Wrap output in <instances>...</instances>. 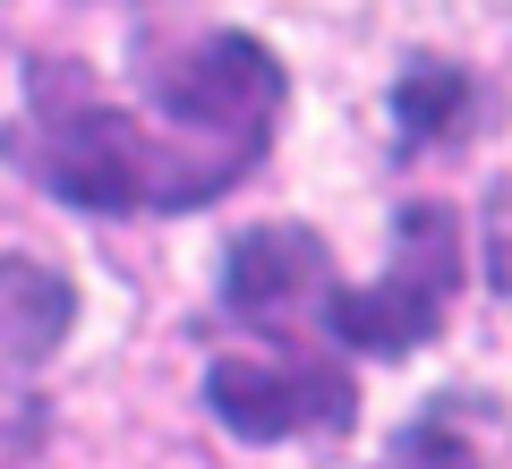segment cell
I'll list each match as a JSON object with an SVG mask.
<instances>
[{"label": "cell", "mask_w": 512, "mask_h": 469, "mask_svg": "<svg viewBox=\"0 0 512 469\" xmlns=\"http://www.w3.org/2000/svg\"><path fill=\"white\" fill-rule=\"evenodd\" d=\"M478 265H487V290L512 299V180H495L487 222H478Z\"/></svg>", "instance_id": "cell-9"}, {"label": "cell", "mask_w": 512, "mask_h": 469, "mask_svg": "<svg viewBox=\"0 0 512 469\" xmlns=\"http://www.w3.org/2000/svg\"><path fill=\"white\" fill-rule=\"evenodd\" d=\"M316 290H333V248L308 222H256L222 256V307L248 325H291Z\"/></svg>", "instance_id": "cell-5"}, {"label": "cell", "mask_w": 512, "mask_h": 469, "mask_svg": "<svg viewBox=\"0 0 512 469\" xmlns=\"http://www.w3.org/2000/svg\"><path fill=\"white\" fill-rule=\"evenodd\" d=\"M461 290V222L453 205H402L393 214V265L359 290H333L325 325L350 359H402L444 325Z\"/></svg>", "instance_id": "cell-3"}, {"label": "cell", "mask_w": 512, "mask_h": 469, "mask_svg": "<svg viewBox=\"0 0 512 469\" xmlns=\"http://www.w3.org/2000/svg\"><path fill=\"white\" fill-rule=\"evenodd\" d=\"M77 325V290L35 256H0V376L43 367Z\"/></svg>", "instance_id": "cell-6"}, {"label": "cell", "mask_w": 512, "mask_h": 469, "mask_svg": "<svg viewBox=\"0 0 512 469\" xmlns=\"http://www.w3.org/2000/svg\"><path fill=\"white\" fill-rule=\"evenodd\" d=\"M487 120H495L487 86H478L470 69H453V60H419V69L393 86V128H402L410 154H419V145H461Z\"/></svg>", "instance_id": "cell-7"}, {"label": "cell", "mask_w": 512, "mask_h": 469, "mask_svg": "<svg viewBox=\"0 0 512 469\" xmlns=\"http://www.w3.org/2000/svg\"><path fill=\"white\" fill-rule=\"evenodd\" d=\"M26 120L0 137V154L77 214H188L239 188L248 171L205 154V145H163L146 137L137 111H111L77 60H35Z\"/></svg>", "instance_id": "cell-1"}, {"label": "cell", "mask_w": 512, "mask_h": 469, "mask_svg": "<svg viewBox=\"0 0 512 469\" xmlns=\"http://www.w3.org/2000/svg\"><path fill=\"white\" fill-rule=\"evenodd\" d=\"M402 469H478V444L461 427H444V418H410L402 452H393Z\"/></svg>", "instance_id": "cell-8"}, {"label": "cell", "mask_w": 512, "mask_h": 469, "mask_svg": "<svg viewBox=\"0 0 512 469\" xmlns=\"http://www.w3.org/2000/svg\"><path fill=\"white\" fill-rule=\"evenodd\" d=\"M282 94H291L282 60L256 35H239V26H214V35H197L188 52H171L154 69V111L188 145H205V154H222L239 171H256V154L274 145Z\"/></svg>", "instance_id": "cell-2"}, {"label": "cell", "mask_w": 512, "mask_h": 469, "mask_svg": "<svg viewBox=\"0 0 512 469\" xmlns=\"http://www.w3.org/2000/svg\"><path fill=\"white\" fill-rule=\"evenodd\" d=\"M205 410L239 444H291V435H333L359 418V384L333 359H214L205 367Z\"/></svg>", "instance_id": "cell-4"}]
</instances>
